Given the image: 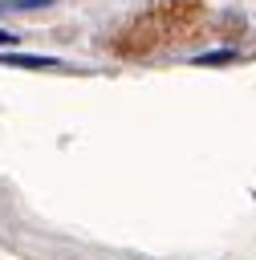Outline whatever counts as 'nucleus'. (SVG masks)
I'll use <instances>...</instances> for the list:
<instances>
[{"instance_id": "nucleus-2", "label": "nucleus", "mask_w": 256, "mask_h": 260, "mask_svg": "<svg viewBox=\"0 0 256 260\" xmlns=\"http://www.w3.org/2000/svg\"><path fill=\"white\" fill-rule=\"evenodd\" d=\"M49 0H0V8H41Z\"/></svg>"}, {"instance_id": "nucleus-3", "label": "nucleus", "mask_w": 256, "mask_h": 260, "mask_svg": "<svg viewBox=\"0 0 256 260\" xmlns=\"http://www.w3.org/2000/svg\"><path fill=\"white\" fill-rule=\"evenodd\" d=\"M0 45H16V37H12V32H4V28H0Z\"/></svg>"}, {"instance_id": "nucleus-1", "label": "nucleus", "mask_w": 256, "mask_h": 260, "mask_svg": "<svg viewBox=\"0 0 256 260\" xmlns=\"http://www.w3.org/2000/svg\"><path fill=\"white\" fill-rule=\"evenodd\" d=\"M4 65H24V69H49L57 65L53 57H28V53H4Z\"/></svg>"}]
</instances>
